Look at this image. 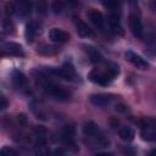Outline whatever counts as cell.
Returning <instances> with one entry per match:
<instances>
[{"label": "cell", "instance_id": "cell-1", "mask_svg": "<svg viewBox=\"0 0 156 156\" xmlns=\"http://www.w3.org/2000/svg\"><path fill=\"white\" fill-rule=\"evenodd\" d=\"M45 90L51 95L54 96L56 100H60V101H65V100H68L71 94L69 91H67L66 89L58 87V85H55V84H51V83H46L45 85Z\"/></svg>", "mask_w": 156, "mask_h": 156}, {"label": "cell", "instance_id": "cell-2", "mask_svg": "<svg viewBox=\"0 0 156 156\" xmlns=\"http://www.w3.org/2000/svg\"><path fill=\"white\" fill-rule=\"evenodd\" d=\"M89 79L95 83V84H100V85H107L111 83V80L113 79L107 72H101L99 69H93L89 73Z\"/></svg>", "mask_w": 156, "mask_h": 156}, {"label": "cell", "instance_id": "cell-3", "mask_svg": "<svg viewBox=\"0 0 156 156\" xmlns=\"http://www.w3.org/2000/svg\"><path fill=\"white\" fill-rule=\"evenodd\" d=\"M128 24H129V29L132 32V34L136 38H143L144 35V29H143V24L140 18L136 15H130L128 18Z\"/></svg>", "mask_w": 156, "mask_h": 156}, {"label": "cell", "instance_id": "cell-4", "mask_svg": "<svg viewBox=\"0 0 156 156\" xmlns=\"http://www.w3.org/2000/svg\"><path fill=\"white\" fill-rule=\"evenodd\" d=\"M126 58H127L133 66H135L136 68H140V69H147V68L150 67V65H149V62H147L146 60H144L140 55L133 52L132 50H128V51L126 52Z\"/></svg>", "mask_w": 156, "mask_h": 156}, {"label": "cell", "instance_id": "cell-5", "mask_svg": "<svg viewBox=\"0 0 156 156\" xmlns=\"http://www.w3.org/2000/svg\"><path fill=\"white\" fill-rule=\"evenodd\" d=\"M73 22H74L78 35H80V37H91L93 35V30L90 29V27L84 21H82L79 17H74Z\"/></svg>", "mask_w": 156, "mask_h": 156}, {"label": "cell", "instance_id": "cell-6", "mask_svg": "<svg viewBox=\"0 0 156 156\" xmlns=\"http://www.w3.org/2000/svg\"><path fill=\"white\" fill-rule=\"evenodd\" d=\"M115 99L111 94H94L90 96V102L95 106H106Z\"/></svg>", "mask_w": 156, "mask_h": 156}, {"label": "cell", "instance_id": "cell-7", "mask_svg": "<svg viewBox=\"0 0 156 156\" xmlns=\"http://www.w3.org/2000/svg\"><path fill=\"white\" fill-rule=\"evenodd\" d=\"M49 37L54 43H66L69 40L68 33L60 28H52L49 33Z\"/></svg>", "mask_w": 156, "mask_h": 156}, {"label": "cell", "instance_id": "cell-8", "mask_svg": "<svg viewBox=\"0 0 156 156\" xmlns=\"http://www.w3.org/2000/svg\"><path fill=\"white\" fill-rule=\"evenodd\" d=\"M26 38L28 41H32L34 39V37L39 33V24L34 21H30L29 23H27L26 26Z\"/></svg>", "mask_w": 156, "mask_h": 156}, {"label": "cell", "instance_id": "cell-9", "mask_svg": "<svg viewBox=\"0 0 156 156\" xmlns=\"http://www.w3.org/2000/svg\"><path fill=\"white\" fill-rule=\"evenodd\" d=\"M88 16H89L90 21H91V22H93V23H94L96 27L101 28V27L104 26V16H102V13H101L100 11L91 9V10L89 11Z\"/></svg>", "mask_w": 156, "mask_h": 156}, {"label": "cell", "instance_id": "cell-10", "mask_svg": "<svg viewBox=\"0 0 156 156\" xmlns=\"http://www.w3.org/2000/svg\"><path fill=\"white\" fill-rule=\"evenodd\" d=\"M4 48L6 51H9L10 54L12 55H16V56H24V52L22 50V46L17 43H13V41H10V43H6L4 44Z\"/></svg>", "mask_w": 156, "mask_h": 156}, {"label": "cell", "instance_id": "cell-11", "mask_svg": "<svg viewBox=\"0 0 156 156\" xmlns=\"http://www.w3.org/2000/svg\"><path fill=\"white\" fill-rule=\"evenodd\" d=\"M12 82H13V84H15L16 87L22 88V87H24V85L27 84V78H26V76H24L21 71L15 69V71L12 72Z\"/></svg>", "mask_w": 156, "mask_h": 156}, {"label": "cell", "instance_id": "cell-12", "mask_svg": "<svg viewBox=\"0 0 156 156\" xmlns=\"http://www.w3.org/2000/svg\"><path fill=\"white\" fill-rule=\"evenodd\" d=\"M83 132L84 134L89 135V136H95L99 132V128H98V124L94 123L93 121H89V122H85L84 126H83Z\"/></svg>", "mask_w": 156, "mask_h": 156}, {"label": "cell", "instance_id": "cell-13", "mask_svg": "<svg viewBox=\"0 0 156 156\" xmlns=\"http://www.w3.org/2000/svg\"><path fill=\"white\" fill-rule=\"evenodd\" d=\"M118 135L124 141H132L134 139V130L132 128H129V127H123V128L119 129Z\"/></svg>", "mask_w": 156, "mask_h": 156}, {"label": "cell", "instance_id": "cell-14", "mask_svg": "<svg viewBox=\"0 0 156 156\" xmlns=\"http://www.w3.org/2000/svg\"><path fill=\"white\" fill-rule=\"evenodd\" d=\"M88 54H89V57H90V61L93 63H100L102 62V55L100 54V51L95 48H91V46H88Z\"/></svg>", "mask_w": 156, "mask_h": 156}, {"label": "cell", "instance_id": "cell-15", "mask_svg": "<svg viewBox=\"0 0 156 156\" xmlns=\"http://www.w3.org/2000/svg\"><path fill=\"white\" fill-rule=\"evenodd\" d=\"M20 11L22 12V15H29L32 11V1L30 0H16Z\"/></svg>", "mask_w": 156, "mask_h": 156}, {"label": "cell", "instance_id": "cell-16", "mask_svg": "<svg viewBox=\"0 0 156 156\" xmlns=\"http://www.w3.org/2000/svg\"><path fill=\"white\" fill-rule=\"evenodd\" d=\"M108 23H110V26H111V28H112V30L113 32H119L121 34H122V27H121V22H119V17L117 16V15H111L110 17H108Z\"/></svg>", "mask_w": 156, "mask_h": 156}, {"label": "cell", "instance_id": "cell-17", "mask_svg": "<svg viewBox=\"0 0 156 156\" xmlns=\"http://www.w3.org/2000/svg\"><path fill=\"white\" fill-rule=\"evenodd\" d=\"M140 136L143 140H146V141H152L155 140V136H156V133L154 130V128H145L140 132Z\"/></svg>", "mask_w": 156, "mask_h": 156}, {"label": "cell", "instance_id": "cell-18", "mask_svg": "<svg viewBox=\"0 0 156 156\" xmlns=\"http://www.w3.org/2000/svg\"><path fill=\"white\" fill-rule=\"evenodd\" d=\"M58 51V49L56 46H51V45H43L38 49V52L41 55H54Z\"/></svg>", "mask_w": 156, "mask_h": 156}, {"label": "cell", "instance_id": "cell-19", "mask_svg": "<svg viewBox=\"0 0 156 156\" xmlns=\"http://www.w3.org/2000/svg\"><path fill=\"white\" fill-rule=\"evenodd\" d=\"M112 78H115L116 76H118L119 74V67H118V65H116V63H113V62H110L108 65H107V71H106Z\"/></svg>", "mask_w": 156, "mask_h": 156}, {"label": "cell", "instance_id": "cell-20", "mask_svg": "<svg viewBox=\"0 0 156 156\" xmlns=\"http://www.w3.org/2000/svg\"><path fill=\"white\" fill-rule=\"evenodd\" d=\"M65 7V4L62 0H52L51 2V9L54 11V13H61L62 10Z\"/></svg>", "mask_w": 156, "mask_h": 156}, {"label": "cell", "instance_id": "cell-21", "mask_svg": "<svg viewBox=\"0 0 156 156\" xmlns=\"http://www.w3.org/2000/svg\"><path fill=\"white\" fill-rule=\"evenodd\" d=\"M17 155V151L10 146H4L0 150V156H15Z\"/></svg>", "mask_w": 156, "mask_h": 156}, {"label": "cell", "instance_id": "cell-22", "mask_svg": "<svg viewBox=\"0 0 156 156\" xmlns=\"http://www.w3.org/2000/svg\"><path fill=\"white\" fill-rule=\"evenodd\" d=\"M101 2L105 7L112 9V10H115L118 6V0H101Z\"/></svg>", "mask_w": 156, "mask_h": 156}, {"label": "cell", "instance_id": "cell-23", "mask_svg": "<svg viewBox=\"0 0 156 156\" xmlns=\"http://www.w3.org/2000/svg\"><path fill=\"white\" fill-rule=\"evenodd\" d=\"M4 29H5L6 33H11V34L15 33V26L10 20H5L4 21Z\"/></svg>", "mask_w": 156, "mask_h": 156}, {"label": "cell", "instance_id": "cell-24", "mask_svg": "<svg viewBox=\"0 0 156 156\" xmlns=\"http://www.w3.org/2000/svg\"><path fill=\"white\" fill-rule=\"evenodd\" d=\"M37 9H38V12L40 15H45V12H46V1L45 0H38Z\"/></svg>", "mask_w": 156, "mask_h": 156}, {"label": "cell", "instance_id": "cell-25", "mask_svg": "<svg viewBox=\"0 0 156 156\" xmlns=\"http://www.w3.org/2000/svg\"><path fill=\"white\" fill-rule=\"evenodd\" d=\"M7 105H9L7 99H6V98H5L2 94H0V111L5 110V108L7 107Z\"/></svg>", "mask_w": 156, "mask_h": 156}, {"label": "cell", "instance_id": "cell-26", "mask_svg": "<svg viewBox=\"0 0 156 156\" xmlns=\"http://www.w3.org/2000/svg\"><path fill=\"white\" fill-rule=\"evenodd\" d=\"M15 5L13 4H11V2H7L6 4V6H5V11H6V13L7 15H12L13 12H15Z\"/></svg>", "mask_w": 156, "mask_h": 156}, {"label": "cell", "instance_id": "cell-27", "mask_svg": "<svg viewBox=\"0 0 156 156\" xmlns=\"http://www.w3.org/2000/svg\"><path fill=\"white\" fill-rule=\"evenodd\" d=\"M17 121H18V123L21 126H26L27 124V117H26V115L24 113H20L17 116Z\"/></svg>", "mask_w": 156, "mask_h": 156}, {"label": "cell", "instance_id": "cell-28", "mask_svg": "<svg viewBox=\"0 0 156 156\" xmlns=\"http://www.w3.org/2000/svg\"><path fill=\"white\" fill-rule=\"evenodd\" d=\"M66 4H67L68 6L74 7V6H77V5L79 4V0H66Z\"/></svg>", "mask_w": 156, "mask_h": 156}, {"label": "cell", "instance_id": "cell-29", "mask_svg": "<svg viewBox=\"0 0 156 156\" xmlns=\"http://www.w3.org/2000/svg\"><path fill=\"white\" fill-rule=\"evenodd\" d=\"M116 110H117L118 112H126V111H127V106L123 105V104H121V105H117V106H116Z\"/></svg>", "mask_w": 156, "mask_h": 156}, {"label": "cell", "instance_id": "cell-30", "mask_svg": "<svg viewBox=\"0 0 156 156\" xmlns=\"http://www.w3.org/2000/svg\"><path fill=\"white\" fill-rule=\"evenodd\" d=\"M4 38H5L4 33H0V41H2V40H4Z\"/></svg>", "mask_w": 156, "mask_h": 156}]
</instances>
